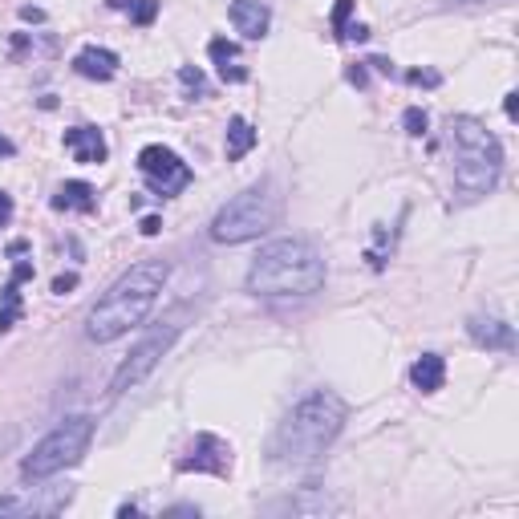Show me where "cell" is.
I'll use <instances>...</instances> for the list:
<instances>
[{"mask_svg": "<svg viewBox=\"0 0 519 519\" xmlns=\"http://www.w3.org/2000/svg\"><path fill=\"white\" fill-rule=\"evenodd\" d=\"M159 232H163V219L146 215V219H142V236H159Z\"/></svg>", "mask_w": 519, "mask_h": 519, "instance_id": "obj_27", "label": "cell"}, {"mask_svg": "<svg viewBox=\"0 0 519 519\" xmlns=\"http://www.w3.org/2000/svg\"><path fill=\"white\" fill-rule=\"evenodd\" d=\"M447 151L455 163V199L475 203L491 195L503 179V142L471 114H455L447 122Z\"/></svg>", "mask_w": 519, "mask_h": 519, "instance_id": "obj_4", "label": "cell"}, {"mask_svg": "<svg viewBox=\"0 0 519 519\" xmlns=\"http://www.w3.org/2000/svg\"><path fill=\"white\" fill-rule=\"evenodd\" d=\"M349 82H353V86H365V82H369V78H365V65H353V69H349Z\"/></svg>", "mask_w": 519, "mask_h": 519, "instance_id": "obj_28", "label": "cell"}, {"mask_svg": "<svg viewBox=\"0 0 519 519\" xmlns=\"http://www.w3.org/2000/svg\"><path fill=\"white\" fill-rule=\"evenodd\" d=\"M236 33L244 41H264L268 37V25H272V9L264 5V0H232V9H228Z\"/></svg>", "mask_w": 519, "mask_h": 519, "instance_id": "obj_12", "label": "cell"}, {"mask_svg": "<svg viewBox=\"0 0 519 519\" xmlns=\"http://www.w3.org/2000/svg\"><path fill=\"white\" fill-rule=\"evenodd\" d=\"M179 82H183V90H187L191 98H203V94H207L203 73H199V69H191V65H183V69H179Z\"/></svg>", "mask_w": 519, "mask_h": 519, "instance_id": "obj_21", "label": "cell"}, {"mask_svg": "<svg viewBox=\"0 0 519 519\" xmlns=\"http://www.w3.org/2000/svg\"><path fill=\"white\" fill-rule=\"evenodd\" d=\"M167 515H199V507H191V503H183V507H167Z\"/></svg>", "mask_w": 519, "mask_h": 519, "instance_id": "obj_31", "label": "cell"}, {"mask_svg": "<svg viewBox=\"0 0 519 519\" xmlns=\"http://www.w3.org/2000/svg\"><path fill=\"white\" fill-rule=\"evenodd\" d=\"M73 288H78V272H65V276L53 280V292H57V296H69Z\"/></svg>", "mask_w": 519, "mask_h": 519, "instance_id": "obj_24", "label": "cell"}, {"mask_svg": "<svg viewBox=\"0 0 519 519\" xmlns=\"http://www.w3.org/2000/svg\"><path fill=\"white\" fill-rule=\"evenodd\" d=\"M325 256L317 252V244L309 240H272L256 252L244 288L260 301H301L325 288Z\"/></svg>", "mask_w": 519, "mask_h": 519, "instance_id": "obj_3", "label": "cell"}, {"mask_svg": "<svg viewBox=\"0 0 519 519\" xmlns=\"http://www.w3.org/2000/svg\"><path fill=\"white\" fill-rule=\"evenodd\" d=\"M410 82H414V86H438L442 78H438L434 69H414V73H410Z\"/></svg>", "mask_w": 519, "mask_h": 519, "instance_id": "obj_25", "label": "cell"}, {"mask_svg": "<svg viewBox=\"0 0 519 519\" xmlns=\"http://www.w3.org/2000/svg\"><path fill=\"white\" fill-rule=\"evenodd\" d=\"M53 207H57V211H82V215H90V211L98 207V191H94L90 183H82V179H69V183L57 187Z\"/></svg>", "mask_w": 519, "mask_h": 519, "instance_id": "obj_18", "label": "cell"}, {"mask_svg": "<svg viewBox=\"0 0 519 519\" xmlns=\"http://www.w3.org/2000/svg\"><path fill=\"white\" fill-rule=\"evenodd\" d=\"M256 138H260L256 126L236 114V118L228 122V138H224V142H228V163H240V159L252 151V146H256Z\"/></svg>", "mask_w": 519, "mask_h": 519, "instance_id": "obj_19", "label": "cell"}, {"mask_svg": "<svg viewBox=\"0 0 519 519\" xmlns=\"http://www.w3.org/2000/svg\"><path fill=\"white\" fill-rule=\"evenodd\" d=\"M345 418H349V406H345L341 394H333V390L305 394L284 414V422L276 426V434L268 442L272 463L284 467V471L313 467L337 442V434L345 430Z\"/></svg>", "mask_w": 519, "mask_h": 519, "instance_id": "obj_1", "label": "cell"}, {"mask_svg": "<svg viewBox=\"0 0 519 519\" xmlns=\"http://www.w3.org/2000/svg\"><path fill=\"white\" fill-rule=\"evenodd\" d=\"M25 280H33V260H17L9 284L0 288V333H9V329L17 325V317H21V292H17V288H21Z\"/></svg>", "mask_w": 519, "mask_h": 519, "instance_id": "obj_15", "label": "cell"}, {"mask_svg": "<svg viewBox=\"0 0 519 519\" xmlns=\"http://www.w3.org/2000/svg\"><path fill=\"white\" fill-rule=\"evenodd\" d=\"M171 280V264L167 260H142L134 268H126L106 292L102 301L90 309L86 317V337L98 345H110L118 337H126L130 329H138L151 309L159 305V296Z\"/></svg>", "mask_w": 519, "mask_h": 519, "instance_id": "obj_2", "label": "cell"}, {"mask_svg": "<svg viewBox=\"0 0 519 519\" xmlns=\"http://www.w3.org/2000/svg\"><path fill=\"white\" fill-rule=\"evenodd\" d=\"M21 17H25V21H33V25H41V21H45V13H41V9H33V5H25V9H21Z\"/></svg>", "mask_w": 519, "mask_h": 519, "instance_id": "obj_29", "label": "cell"}, {"mask_svg": "<svg viewBox=\"0 0 519 519\" xmlns=\"http://www.w3.org/2000/svg\"><path fill=\"white\" fill-rule=\"evenodd\" d=\"M126 9L134 25H151L159 17V0H126Z\"/></svg>", "mask_w": 519, "mask_h": 519, "instance_id": "obj_20", "label": "cell"}, {"mask_svg": "<svg viewBox=\"0 0 519 519\" xmlns=\"http://www.w3.org/2000/svg\"><path fill=\"white\" fill-rule=\"evenodd\" d=\"M179 475H215V479H224L232 471V447L219 434H195V442L187 447V455L175 463Z\"/></svg>", "mask_w": 519, "mask_h": 519, "instance_id": "obj_10", "label": "cell"}, {"mask_svg": "<svg viewBox=\"0 0 519 519\" xmlns=\"http://www.w3.org/2000/svg\"><path fill=\"white\" fill-rule=\"evenodd\" d=\"M138 171H142V179H146V187H151L155 195H163V199H171V195H179V191H187L191 187V167L171 151V146H163V142H151V146H142L138 151Z\"/></svg>", "mask_w": 519, "mask_h": 519, "instance_id": "obj_8", "label": "cell"}, {"mask_svg": "<svg viewBox=\"0 0 519 519\" xmlns=\"http://www.w3.org/2000/svg\"><path fill=\"white\" fill-rule=\"evenodd\" d=\"M451 5H475V0H451Z\"/></svg>", "mask_w": 519, "mask_h": 519, "instance_id": "obj_33", "label": "cell"}, {"mask_svg": "<svg viewBox=\"0 0 519 519\" xmlns=\"http://www.w3.org/2000/svg\"><path fill=\"white\" fill-rule=\"evenodd\" d=\"M280 215V195L272 191V183H252L244 187L240 195H232L224 207L215 211L207 236L215 244H248V240H260Z\"/></svg>", "mask_w": 519, "mask_h": 519, "instance_id": "obj_6", "label": "cell"}, {"mask_svg": "<svg viewBox=\"0 0 519 519\" xmlns=\"http://www.w3.org/2000/svg\"><path fill=\"white\" fill-rule=\"evenodd\" d=\"M73 503V487H21L13 495H0V515H61Z\"/></svg>", "mask_w": 519, "mask_h": 519, "instance_id": "obj_9", "label": "cell"}, {"mask_svg": "<svg viewBox=\"0 0 519 519\" xmlns=\"http://www.w3.org/2000/svg\"><path fill=\"white\" fill-rule=\"evenodd\" d=\"M179 321H163V325H155L151 333H146L134 349H130V357L114 369V378H110V394L118 398V394H130V390H138L146 378L159 369V361L171 353V345H175V337H179Z\"/></svg>", "mask_w": 519, "mask_h": 519, "instance_id": "obj_7", "label": "cell"}, {"mask_svg": "<svg viewBox=\"0 0 519 519\" xmlns=\"http://www.w3.org/2000/svg\"><path fill=\"white\" fill-rule=\"evenodd\" d=\"M402 126H406V134H414V138H422V134H426V126H430V118H426V110H418V106H410V110L402 114Z\"/></svg>", "mask_w": 519, "mask_h": 519, "instance_id": "obj_22", "label": "cell"}, {"mask_svg": "<svg viewBox=\"0 0 519 519\" xmlns=\"http://www.w3.org/2000/svg\"><path fill=\"white\" fill-rule=\"evenodd\" d=\"M349 13H353V0H337V9H333V29H337V37L345 33V25H349Z\"/></svg>", "mask_w": 519, "mask_h": 519, "instance_id": "obj_23", "label": "cell"}, {"mask_svg": "<svg viewBox=\"0 0 519 519\" xmlns=\"http://www.w3.org/2000/svg\"><path fill=\"white\" fill-rule=\"evenodd\" d=\"M9 219H13V195H5V191H0V228H5Z\"/></svg>", "mask_w": 519, "mask_h": 519, "instance_id": "obj_26", "label": "cell"}, {"mask_svg": "<svg viewBox=\"0 0 519 519\" xmlns=\"http://www.w3.org/2000/svg\"><path fill=\"white\" fill-rule=\"evenodd\" d=\"M467 337L479 349H495V353H511L515 349V329L503 317H471L467 321Z\"/></svg>", "mask_w": 519, "mask_h": 519, "instance_id": "obj_14", "label": "cell"}, {"mask_svg": "<svg viewBox=\"0 0 519 519\" xmlns=\"http://www.w3.org/2000/svg\"><path fill=\"white\" fill-rule=\"evenodd\" d=\"M207 57L215 61L219 78H224L228 86L248 82V61H244V53H240L236 41H228V37H211V41H207Z\"/></svg>", "mask_w": 519, "mask_h": 519, "instance_id": "obj_13", "label": "cell"}, {"mask_svg": "<svg viewBox=\"0 0 519 519\" xmlns=\"http://www.w3.org/2000/svg\"><path fill=\"white\" fill-rule=\"evenodd\" d=\"M515 98H519V94H507V98H503V110H507V118H515Z\"/></svg>", "mask_w": 519, "mask_h": 519, "instance_id": "obj_32", "label": "cell"}, {"mask_svg": "<svg viewBox=\"0 0 519 519\" xmlns=\"http://www.w3.org/2000/svg\"><path fill=\"white\" fill-rule=\"evenodd\" d=\"M410 382H414V390H422V394H438L442 382H447V361H442L438 353H422V357L410 365Z\"/></svg>", "mask_w": 519, "mask_h": 519, "instance_id": "obj_17", "label": "cell"}, {"mask_svg": "<svg viewBox=\"0 0 519 519\" xmlns=\"http://www.w3.org/2000/svg\"><path fill=\"white\" fill-rule=\"evenodd\" d=\"M118 53L114 49H102V45H86V49H78V57H73V69L82 73V78H90V82H110L114 73H118Z\"/></svg>", "mask_w": 519, "mask_h": 519, "instance_id": "obj_16", "label": "cell"}, {"mask_svg": "<svg viewBox=\"0 0 519 519\" xmlns=\"http://www.w3.org/2000/svg\"><path fill=\"white\" fill-rule=\"evenodd\" d=\"M13 155H17V146H13L5 134H0V159H13Z\"/></svg>", "mask_w": 519, "mask_h": 519, "instance_id": "obj_30", "label": "cell"}, {"mask_svg": "<svg viewBox=\"0 0 519 519\" xmlns=\"http://www.w3.org/2000/svg\"><path fill=\"white\" fill-rule=\"evenodd\" d=\"M65 151L73 155V163H82V167H98L110 155L98 126H69L65 130Z\"/></svg>", "mask_w": 519, "mask_h": 519, "instance_id": "obj_11", "label": "cell"}, {"mask_svg": "<svg viewBox=\"0 0 519 519\" xmlns=\"http://www.w3.org/2000/svg\"><path fill=\"white\" fill-rule=\"evenodd\" d=\"M90 442H94V418L90 414H65L37 447L21 459V479L29 483H45L53 475H65L69 467H78L90 451Z\"/></svg>", "mask_w": 519, "mask_h": 519, "instance_id": "obj_5", "label": "cell"}]
</instances>
